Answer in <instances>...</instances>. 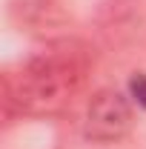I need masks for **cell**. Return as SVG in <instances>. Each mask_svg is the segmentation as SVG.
I'll return each mask as SVG.
<instances>
[{"label":"cell","mask_w":146,"mask_h":149,"mask_svg":"<svg viewBox=\"0 0 146 149\" xmlns=\"http://www.w3.org/2000/svg\"><path fill=\"white\" fill-rule=\"evenodd\" d=\"M129 95L138 100V106L146 109V74H135L129 80Z\"/></svg>","instance_id":"cell-4"},{"label":"cell","mask_w":146,"mask_h":149,"mask_svg":"<svg viewBox=\"0 0 146 149\" xmlns=\"http://www.w3.org/2000/svg\"><path fill=\"white\" fill-rule=\"evenodd\" d=\"M135 123L132 103L123 92L117 89H97L89 97L86 106V120H83V135L92 143H117L123 141Z\"/></svg>","instance_id":"cell-2"},{"label":"cell","mask_w":146,"mask_h":149,"mask_svg":"<svg viewBox=\"0 0 146 149\" xmlns=\"http://www.w3.org/2000/svg\"><path fill=\"white\" fill-rule=\"evenodd\" d=\"M92 69L89 49L77 40H52L3 74V112L15 115H55L72 103Z\"/></svg>","instance_id":"cell-1"},{"label":"cell","mask_w":146,"mask_h":149,"mask_svg":"<svg viewBox=\"0 0 146 149\" xmlns=\"http://www.w3.org/2000/svg\"><path fill=\"white\" fill-rule=\"evenodd\" d=\"M12 15L29 32H49L66 23L63 0H12Z\"/></svg>","instance_id":"cell-3"}]
</instances>
